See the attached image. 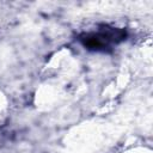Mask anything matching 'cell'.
<instances>
[{"instance_id":"6da1fadb","label":"cell","mask_w":153,"mask_h":153,"mask_svg":"<svg viewBox=\"0 0 153 153\" xmlns=\"http://www.w3.org/2000/svg\"><path fill=\"white\" fill-rule=\"evenodd\" d=\"M121 38H123V32L120 30H112V31H106V32L86 35L81 38V41L84 45L90 49H103L109 44V42L117 41Z\"/></svg>"}]
</instances>
